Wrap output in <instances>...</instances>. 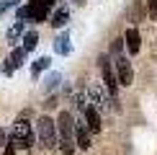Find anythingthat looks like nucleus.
Returning <instances> with one entry per match:
<instances>
[{"mask_svg":"<svg viewBox=\"0 0 157 155\" xmlns=\"http://www.w3.org/2000/svg\"><path fill=\"white\" fill-rule=\"evenodd\" d=\"M82 121H85V127H88L90 134L101 132V114H98V109H93L90 103H88V109L82 111Z\"/></svg>","mask_w":157,"mask_h":155,"instance_id":"nucleus-10","label":"nucleus"},{"mask_svg":"<svg viewBox=\"0 0 157 155\" xmlns=\"http://www.w3.org/2000/svg\"><path fill=\"white\" fill-rule=\"evenodd\" d=\"M26 8H29V18H26V21L41 23V21H47V18H49V8H44V5H39V3H29Z\"/></svg>","mask_w":157,"mask_h":155,"instance_id":"nucleus-11","label":"nucleus"},{"mask_svg":"<svg viewBox=\"0 0 157 155\" xmlns=\"http://www.w3.org/2000/svg\"><path fill=\"white\" fill-rule=\"evenodd\" d=\"M16 18L26 23V18H29V8H26V5H21V8H18V13H16Z\"/></svg>","mask_w":157,"mask_h":155,"instance_id":"nucleus-21","label":"nucleus"},{"mask_svg":"<svg viewBox=\"0 0 157 155\" xmlns=\"http://www.w3.org/2000/svg\"><path fill=\"white\" fill-rule=\"evenodd\" d=\"M67 21H70V10L64 8H54V13L49 16V23H52V29H62V26H67Z\"/></svg>","mask_w":157,"mask_h":155,"instance_id":"nucleus-12","label":"nucleus"},{"mask_svg":"<svg viewBox=\"0 0 157 155\" xmlns=\"http://www.w3.org/2000/svg\"><path fill=\"white\" fill-rule=\"evenodd\" d=\"M5 155H16V145H10V142H8V145H5Z\"/></svg>","mask_w":157,"mask_h":155,"instance_id":"nucleus-24","label":"nucleus"},{"mask_svg":"<svg viewBox=\"0 0 157 155\" xmlns=\"http://www.w3.org/2000/svg\"><path fill=\"white\" fill-rule=\"evenodd\" d=\"M124 47L129 49V54H139V49H142V34H139L136 26H129V29H126V34H124Z\"/></svg>","mask_w":157,"mask_h":155,"instance_id":"nucleus-8","label":"nucleus"},{"mask_svg":"<svg viewBox=\"0 0 157 155\" xmlns=\"http://www.w3.org/2000/svg\"><path fill=\"white\" fill-rule=\"evenodd\" d=\"M26 54H29V52H26L23 47L21 49H13L8 54V60H5V65H3V75H13L18 67H23V65H26Z\"/></svg>","mask_w":157,"mask_h":155,"instance_id":"nucleus-7","label":"nucleus"},{"mask_svg":"<svg viewBox=\"0 0 157 155\" xmlns=\"http://www.w3.org/2000/svg\"><path fill=\"white\" fill-rule=\"evenodd\" d=\"M121 49H124V39H116V42L111 44V57H119Z\"/></svg>","mask_w":157,"mask_h":155,"instance_id":"nucleus-19","label":"nucleus"},{"mask_svg":"<svg viewBox=\"0 0 157 155\" xmlns=\"http://www.w3.org/2000/svg\"><path fill=\"white\" fill-rule=\"evenodd\" d=\"M88 103H90L93 109H98V114L116 109V106H113L116 101L108 96V90L103 88V83H90V85H88Z\"/></svg>","mask_w":157,"mask_h":155,"instance_id":"nucleus-2","label":"nucleus"},{"mask_svg":"<svg viewBox=\"0 0 157 155\" xmlns=\"http://www.w3.org/2000/svg\"><path fill=\"white\" fill-rule=\"evenodd\" d=\"M54 52L57 54H70V52H72V42H70L67 31H62V34L54 39Z\"/></svg>","mask_w":157,"mask_h":155,"instance_id":"nucleus-13","label":"nucleus"},{"mask_svg":"<svg viewBox=\"0 0 157 155\" xmlns=\"http://www.w3.org/2000/svg\"><path fill=\"white\" fill-rule=\"evenodd\" d=\"M67 3H77V0H67Z\"/></svg>","mask_w":157,"mask_h":155,"instance_id":"nucleus-25","label":"nucleus"},{"mask_svg":"<svg viewBox=\"0 0 157 155\" xmlns=\"http://www.w3.org/2000/svg\"><path fill=\"white\" fill-rule=\"evenodd\" d=\"M29 3H39V5H44V8H54V5H57V0H29Z\"/></svg>","mask_w":157,"mask_h":155,"instance_id":"nucleus-22","label":"nucleus"},{"mask_svg":"<svg viewBox=\"0 0 157 155\" xmlns=\"http://www.w3.org/2000/svg\"><path fill=\"white\" fill-rule=\"evenodd\" d=\"M90 132L88 127H85V121H75V147H80V150H90Z\"/></svg>","mask_w":157,"mask_h":155,"instance_id":"nucleus-9","label":"nucleus"},{"mask_svg":"<svg viewBox=\"0 0 157 155\" xmlns=\"http://www.w3.org/2000/svg\"><path fill=\"white\" fill-rule=\"evenodd\" d=\"M36 44H39V31H26L23 34V49L31 52V49H36Z\"/></svg>","mask_w":157,"mask_h":155,"instance_id":"nucleus-16","label":"nucleus"},{"mask_svg":"<svg viewBox=\"0 0 157 155\" xmlns=\"http://www.w3.org/2000/svg\"><path fill=\"white\" fill-rule=\"evenodd\" d=\"M18 3H21V0H0V18H3L8 10H13Z\"/></svg>","mask_w":157,"mask_h":155,"instance_id":"nucleus-18","label":"nucleus"},{"mask_svg":"<svg viewBox=\"0 0 157 155\" xmlns=\"http://www.w3.org/2000/svg\"><path fill=\"white\" fill-rule=\"evenodd\" d=\"M10 145H16V150H29L31 145H34V127H31V121L26 119H18L16 124L10 129Z\"/></svg>","mask_w":157,"mask_h":155,"instance_id":"nucleus-1","label":"nucleus"},{"mask_svg":"<svg viewBox=\"0 0 157 155\" xmlns=\"http://www.w3.org/2000/svg\"><path fill=\"white\" fill-rule=\"evenodd\" d=\"M49 65H52V60H49V57H39V60H34V62H31V75H41L44 73V70H47L49 67Z\"/></svg>","mask_w":157,"mask_h":155,"instance_id":"nucleus-15","label":"nucleus"},{"mask_svg":"<svg viewBox=\"0 0 157 155\" xmlns=\"http://www.w3.org/2000/svg\"><path fill=\"white\" fill-rule=\"evenodd\" d=\"M5 145H8V140H5V129L0 127V147H5Z\"/></svg>","mask_w":157,"mask_h":155,"instance_id":"nucleus-23","label":"nucleus"},{"mask_svg":"<svg viewBox=\"0 0 157 155\" xmlns=\"http://www.w3.org/2000/svg\"><path fill=\"white\" fill-rule=\"evenodd\" d=\"M147 8H149V18L157 21V0H147Z\"/></svg>","mask_w":157,"mask_h":155,"instance_id":"nucleus-20","label":"nucleus"},{"mask_svg":"<svg viewBox=\"0 0 157 155\" xmlns=\"http://www.w3.org/2000/svg\"><path fill=\"white\" fill-rule=\"evenodd\" d=\"M59 80H62L59 73H49L47 80H44V90H54V88H59Z\"/></svg>","mask_w":157,"mask_h":155,"instance_id":"nucleus-17","label":"nucleus"},{"mask_svg":"<svg viewBox=\"0 0 157 155\" xmlns=\"http://www.w3.org/2000/svg\"><path fill=\"white\" fill-rule=\"evenodd\" d=\"M23 34H26V23L23 21H16L8 29V34H5V36H8V44H16L18 39H23Z\"/></svg>","mask_w":157,"mask_h":155,"instance_id":"nucleus-14","label":"nucleus"},{"mask_svg":"<svg viewBox=\"0 0 157 155\" xmlns=\"http://www.w3.org/2000/svg\"><path fill=\"white\" fill-rule=\"evenodd\" d=\"M36 134H39V142H41L44 150L57 147V124L52 116H39L36 119Z\"/></svg>","mask_w":157,"mask_h":155,"instance_id":"nucleus-3","label":"nucleus"},{"mask_svg":"<svg viewBox=\"0 0 157 155\" xmlns=\"http://www.w3.org/2000/svg\"><path fill=\"white\" fill-rule=\"evenodd\" d=\"M113 73H116V83L124 88H129L134 83V70H132V62L126 60L124 54L113 57Z\"/></svg>","mask_w":157,"mask_h":155,"instance_id":"nucleus-6","label":"nucleus"},{"mask_svg":"<svg viewBox=\"0 0 157 155\" xmlns=\"http://www.w3.org/2000/svg\"><path fill=\"white\" fill-rule=\"evenodd\" d=\"M54 124H57V132H59V142H72L75 145V116L70 111H59Z\"/></svg>","mask_w":157,"mask_h":155,"instance_id":"nucleus-5","label":"nucleus"},{"mask_svg":"<svg viewBox=\"0 0 157 155\" xmlns=\"http://www.w3.org/2000/svg\"><path fill=\"white\" fill-rule=\"evenodd\" d=\"M98 67H101L103 73V88L108 90V96L116 101V90H119V83H116V73H113V60H111V54H101L98 57Z\"/></svg>","mask_w":157,"mask_h":155,"instance_id":"nucleus-4","label":"nucleus"}]
</instances>
